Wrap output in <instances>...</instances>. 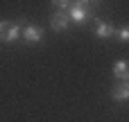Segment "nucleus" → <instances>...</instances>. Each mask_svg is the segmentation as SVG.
Segmentation results:
<instances>
[{"instance_id": "nucleus-4", "label": "nucleus", "mask_w": 129, "mask_h": 122, "mask_svg": "<svg viewBox=\"0 0 129 122\" xmlns=\"http://www.w3.org/2000/svg\"><path fill=\"white\" fill-rule=\"evenodd\" d=\"M50 27H52L54 32H66V29L70 27V18H68V14L57 9V11L50 16Z\"/></svg>"}, {"instance_id": "nucleus-2", "label": "nucleus", "mask_w": 129, "mask_h": 122, "mask_svg": "<svg viewBox=\"0 0 129 122\" xmlns=\"http://www.w3.org/2000/svg\"><path fill=\"white\" fill-rule=\"evenodd\" d=\"M23 25L16 20H0V43H14L20 36Z\"/></svg>"}, {"instance_id": "nucleus-6", "label": "nucleus", "mask_w": 129, "mask_h": 122, "mask_svg": "<svg viewBox=\"0 0 129 122\" xmlns=\"http://www.w3.org/2000/svg\"><path fill=\"white\" fill-rule=\"evenodd\" d=\"M111 97L116 102H127L129 100V82H118L113 88H111Z\"/></svg>"}, {"instance_id": "nucleus-3", "label": "nucleus", "mask_w": 129, "mask_h": 122, "mask_svg": "<svg viewBox=\"0 0 129 122\" xmlns=\"http://www.w3.org/2000/svg\"><path fill=\"white\" fill-rule=\"evenodd\" d=\"M20 36H23L27 43H41V41H43V29L36 27V25H32V23H25L23 29H20Z\"/></svg>"}, {"instance_id": "nucleus-1", "label": "nucleus", "mask_w": 129, "mask_h": 122, "mask_svg": "<svg viewBox=\"0 0 129 122\" xmlns=\"http://www.w3.org/2000/svg\"><path fill=\"white\" fill-rule=\"evenodd\" d=\"M70 23H86L93 16V5H88L86 0H73L70 7L66 9Z\"/></svg>"}, {"instance_id": "nucleus-8", "label": "nucleus", "mask_w": 129, "mask_h": 122, "mask_svg": "<svg viewBox=\"0 0 129 122\" xmlns=\"http://www.w3.org/2000/svg\"><path fill=\"white\" fill-rule=\"evenodd\" d=\"M113 36H116L118 41H122V43H127V41H129V25H125V27H116V32H113Z\"/></svg>"}, {"instance_id": "nucleus-5", "label": "nucleus", "mask_w": 129, "mask_h": 122, "mask_svg": "<svg viewBox=\"0 0 129 122\" xmlns=\"http://www.w3.org/2000/svg\"><path fill=\"white\" fill-rule=\"evenodd\" d=\"M113 32H116V27H113L111 23H107V20H102V18H95V29H93V34H95L98 38H111Z\"/></svg>"}, {"instance_id": "nucleus-10", "label": "nucleus", "mask_w": 129, "mask_h": 122, "mask_svg": "<svg viewBox=\"0 0 129 122\" xmlns=\"http://www.w3.org/2000/svg\"><path fill=\"white\" fill-rule=\"evenodd\" d=\"M86 2H88V5H93V7H95V5H98V2H100V0H86Z\"/></svg>"}, {"instance_id": "nucleus-9", "label": "nucleus", "mask_w": 129, "mask_h": 122, "mask_svg": "<svg viewBox=\"0 0 129 122\" xmlns=\"http://www.w3.org/2000/svg\"><path fill=\"white\" fill-rule=\"evenodd\" d=\"M70 2H73V0H52V5H54L59 11H66V9L70 7Z\"/></svg>"}, {"instance_id": "nucleus-7", "label": "nucleus", "mask_w": 129, "mask_h": 122, "mask_svg": "<svg viewBox=\"0 0 129 122\" xmlns=\"http://www.w3.org/2000/svg\"><path fill=\"white\" fill-rule=\"evenodd\" d=\"M113 75L120 79V82H129V61H116L113 63Z\"/></svg>"}]
</instances>
